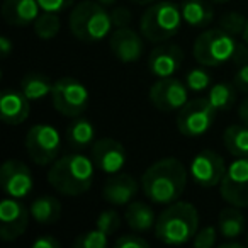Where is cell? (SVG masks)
Segmentation results:
<instances>
[{"label":"cell","instance_id":"cell-46","mask_svg":"<svg viewBox=\"0 0 248 248\" xmlns=\"http://www.w3.org/2000/svg\"><path fill=\"white\" fill-rule=\"evenodd\" d=\"M243 41L248 45V21H247V28H245V31H243Z\"/></svg>","mask_w":248,"mask_h":248},{"label":"cell","instance_id":"cell-34","mask_svg":"<svg viewBox=\"0 0 248 248\" xmlns=\"http://www.w3.org/2000/svg\"><path fill=\"white\" fill-rule=\"evenodd\" d=\"M217 228L216 226H206L196 233L192 240V245L197 248H213L217 241Z\"/></svg>","mask_w":248,"mask_h":248},{"label":"cell","instance_id":"cell-14","mask_svg":"<svg viewBox=\"0 0 248 248\" xmlns=\"http://www.w3.org/2000/svg\"><path fill=\"white\" fill-rule=\"evenodd\" d=\"M0 186L7 196L24 199L34 187L31 169L21 160H7L0 169Z\"/></svg>","mask_w":248,"mask_h":248},{"label":"cell","instance_id":"cell-27","mask_svg":"<svg viewBox=\"0 0 248 248\" xmlns=\"http://www.w3.org/2000/svg\"><path fill=\"white\" fill-rule=\"evenodd\" d=\"M93 138H95V128H93V124L89 119H85V117L78 116L66 128V140L77 150L87 148L89 145H92Z\"/></svg>","mask_w":248,"mask_h":248},{"label":"cell","instance_id":"cell-1","mask_svg":"<svg viewBox=\"0 0 248 248\" xmlns=\"http://www.w3.org/2000/svg\"><path fill=\"white\" fill-rule=\"evenodd\" d=\"M187 186V169L180 160L169 156L150 165L141 177L143 194L155 204H173Z\"/></svg>","mask_w":248,"mask_h":248},{"label":"cell","instance_id":"cell-39","mask_svg":"<svg viewBox=\"0 0 248 248\" xmlns=\"http://www.w3.org/2000/svg\"><path fill=\"white\" fill-rule=\"evenodd\" d=\"M32 247L34 248H60L62 243H60L53 234H43V236H39L38 240L32 243Z\"/></svg>","mask_w":248,"mask_h":248},{"label":"cell","instance_id":"cell-44","mask_svg":"<svg viewBox=\"0 0 248 248\" xmlns=\"http://www.w3.org/2000/svg\"><path fill=\"white\" fill-rule=\"evenodd\" d=\"M97 2H99V4H102L104 7H112L117 0H97Z\"/></svg>","mask_w":248,"mask_h":248},{"label":"cell","instance_id":"cell-2","mask_svg":"<svg viewBox=\"0 0 248 248\" xmlns=\"http://www.w3.org/2000/svg\"><path fill=\"white\" fill-rule=\"evenodd\" d=\"M95 163L92 156L82 153H68L51 163L48 172V182L56 192L63 196H82L92 187Z\"/></svg>","mask_w":248,"mask_h":248},{"label":"cell","instance_id":"cell-33","mask_svg":"<svg viewBox=\"0 0 248 248\" xmlns=\"http://www.w3.org/2000/svg\"><path fill=\"white\" fill-rule=\"evenodd\" d=\"M211 75L202 68H194L187 73L186 77V85L189 87V90L192 92H202V90L209 89L211 85Z\"/></svg>","mask_w":248,"mask_h":248},{"label":"cell","instance_id":"cell-22","mask_svg":"<svg viewBox=\"0 0 248 248\" xmlns=\"http://www.w3.org/2000/svg\"><path fill=\"white\" fill-rule=\"evenodd\" d=\"M124 219L128 223V226L131 228L136 233H146L152 228H155V213L153 209L145 202H129L126 207V213H124Z\"/></svg>","mask_w":248,"mask_h":248},{"label":"cell","instance_id":"cell-36","mask_svg":"<svg viewBox=\"0 0 248 248\" xmlns=\"http://www.w3.org/2000/svg\"><path fill=\"white\" fill-rule=\"evenodd\" d=\"M39 7L46 12H63L66 9H70L73 4H75V0H38Z\"/></svg>","mask_w":248,"mask_h":248},{"label":"cell","instance_id":"cell-21","mask_svg":"<svg viewBox=\"0 0 248 248\" xmlns=\"http://www.w3.org/2000/svg\"><path fill=\"white\" fill-rule=\"evenodd\" d=\"M217 230L219 234L226 240H236L247 230V219L245 214L240 211V207L231 206L221 209L219 216H217Z\"/></svg>","mask_w":248,"mask_h":248},{"label":"cell","instance_id":"cell-25","mask_svg":"<svg viewBox=\"0 0 248 248\" xmlns=\"http://www.w3.org/2000/svg\"><path fill=\"white\" fill-rule=\"evenodd\" d=\"M53 85L55 83L41 72H31L26 73L21 80V90L29 100H41L51 95Z\"/></svg>","mask_w":248,"mask_h":248},{"label":"cell","instance_id":"cell-18","mask_svg":"<svg viewBox=\"0 0 248 248\" xmlns=\"http://www.w3.org/2000/svg\"><path fill=\"white\" fill-rule=\"evenodd\" d=\"M184 62V51L177 45H160L153 48L148 58V68L158 78L172 77Z\"/></svg>","mask_w":248,"mask_h":248},{"label":"cell","instance_id":"cell-47","mask_svg":"<svg viewBox=\"0 0 248 248\" xmlns=\"http://www.w3.org/2000/svg\"><path fill=\"white\" fill-rule=\"evenodd\" d=\"M209 2H213V4H226L230 0H209Z\"/></svg>","mask_w":248,"mask_h":248},{"label":"cell","instance_id":"cell-13","mask_svg":"<svg viewBox=\"0 0 248 248\" xmlns=\"http://www.w3.org/2000/svg\"><path fill=\"white\" fill-rule=\"evenodd\" d=\"M31 209L19 199L7 196L0 202V238L4 241H16L29 226Z\"/></svg>","mask_w":248,"mask_h":248},{"label":"cell","instance_id":"cell-15","mask_svg":"<svg viewBox=\"0 0 248 248\" xmlns=\"http://www.w3.org/2000/svg\"><path fill=\"white\" fill-rule=\"evenodd\" d=\"M92 160L99 170L114 175L126 163V148L112 138L97 140L92 145Z\"/></svg>","mask_w":248,"mask_h":248},{"label":"cell","instance_id":"cell-12","mask_svg":"<svg viewBox=\"0 0 248 248\" xmlns=\"http://www.w3.org/2000/svg\"><path fill=\"white\" fill-rule=\"evenodd\" d=\"M224 158L214 150H202L190 162V179L204 189L219 186L226 173Z\"/></svg>","mask_w":248,"mask_h":248},{"label":"cell","instance_id":"cell-7","mask_svg":"<svg viewBox=\"0 0 248 248\" xmlns=\"http://www.w3.org/2000/svg\"><path fill=\"white\" fill-rule=\"evenodd\" d=\"M89 90L82 82L72 78V77H63L56 80L53 85L51 102L53 107L58 110L62 116L66 117H78L85 112L89 106Z\"/></svg>","mask_w":248,"mask_h":248},{"label":"cell","instance_id":"cell-26","mask_svg":"<svg viewBox=\"0 0 248 248\" xmlns=\"http://www.w3.org/2000/svg\"><path fill=\"white\" fill-rule=\"evenodd\" d=\"M223 143L234 158L248 156V126L247 124H231L224 129Z\"/></svg>","mask_w":248,"mask_h":248},{"label":"cell","instance_id":"cell-8","mask_svg":"<svg viewBox=\"0 0 248 248\" xmlns=\"http://www.w3.org/2000/svg\"><path fill=\"white\" fill-rule=\"evenodd\" d=\"M26 152L38 165H51L58 160L62 138L49 124H36L26 135Z\"/></svg>","mask_w":248,"mask_h":248},{"label":"cell","instance_id":"cell-45","mask_svg":"<svg viewBox=\"0 0 248 248\" xmlns=\"http://www.w3.org/2000/svg\"><path fill=\"white\" fill-rule=\"evenodd\" d=\"M131 2H135V4H138V5H148V4L156 2V0H131Z\"/></svg>","mask_w":248,"mask_h":248},{"label":"cell","instance_id":"cell-11","mask_svg":"<svg viewBox=\"0 0 248 248\" xmlns=\"http://www.w3.org/2000/svg\"><path fill=\"white\" fill-rule=\"evenodd\" d=\"M148 97L160 112H175L189 102V87L173 77H165L153 83Z\"/></svg>","mask_w":248,"mask_h":248},{"label":"cell","instance_id":"cell-32","mask_svg":"<svg viewBox=\"0 0 248 248\" xmlns=\"http://www.w3.org/2000/svg\"><path fill=\"white\" fill-rule=\"evenodd\" d=\"M95 228L102 230L106 234H114L121 228V216L117 214V211L114 209H104L102 213L97 216Z\"/></svg>","mask_w":248,"mask_h":248},{"label":"cell","instance_id":"cell-28","mask_svg":"<svg viewBox=\"0 0 248 248\" xmlns=\"http://www.w3.org/2000/svg\"><path fill=\"white\" fill-rule=\"evenodd\" d=\"M207 100L213 104L214 109L219 112V110H228L233 107L234 100H236V87L234 83H226L221 82L216 83L209 89V93H207Z\"/></svg>","mask_w":248,"mask_h":248},{"label":"cell","instance_id":"cell-29","mask_svg":"<svg viewBox=\"0 0 248 248\" xmlns=\"http://www.w3.org/2000/svg\"><path fill=\"white\" fill-rule=\"evenodd\" d=\"M60 28H62V22L56 12H43L38 16V19L34 21V32L39 39H53L58 36Z\"/></svg>","mask_w":248,"mask_h":248},{"label":"cell","instance_id":"cell-40","mask_svg":"<svg viewBox=\"0 0 248 248\" xmlns=\"http://www.w3.org/2000/svg\"><path fill=\"white\" fill-rule=\"evenodd\" d=\"M233 62L238 63V65L248 63V45H238L236 46V51H234Z\"/></svg>","mask_w":248,"mask_h":248},{"label":"cell","instance_id":"cell-35","mask_svg":"<svg viewBox=\"0 0 248 248\" xmlns=\"http://www.w3.org/2000/svg\"><path fill=\"white\" fill-rule=\"evenodd\" d=\"M114 245L117 248H150V241H146L145 238H141L140 234L135 233L121 234Z\"/></svg>","mask_w":248,"mask_h":248},{"label":"cell","instance_id":"cell-30","mask_svg":"<svg viewBox=\"0 0 248 248\" xmlns=\"http://www.w3.org/2000/svg\"><path fill=\"white\" fill-rule=\"evenodd\" d=\"M109 243V234H106L102 230L95 228V230H90L87 233L77 236V240L73 241V247L75 248H104Z\"/></svg>","mask_w":248,"mask_h":248},{"label":"cell","instance_id":"cell-4","mask_svg":"<svg viewBox=\"0 0 248 248\" xmlns=\"http://www.w3.org/2000/svg\"><path fill=\"white\" fill-rule=\"evenodd\" d=\"M70 31L83 43H99L109 36L112 19L102 4L83 0L70 12Z\"/></svg>","mask_w":248,"mask_h":248},{"label":"cell","instance_id":"cell-6","mask_svg":"<svg viewBox=\"0 0 248 248\" xmlns=\"http://www.w3.org/2000/svg\"><path fill=\"white\" fill-rule=\"evenodd\" d=\"M236 46L234 36L224 29H207L194 43V58L204 66H219L233 60Z\"/></svg>","mask_w":248,"mask_h":248},{"label":"cell","instance_id":"cell-42","mask_svg":"<svg viewBox=\"0 0 248 248\" xmlns=\"http://www.w3.org/2000/svg\"><path fill=\"white\" fill-rule=\"evenodd\" d=\"M238 116L248 126V99H245L243 102L240 104V109H238Z\"/></svg>","mask_w":248,"mask_h":248},{"label":"cell","instance_id":"cell-41","mask_svg":"<svg viewBox=\"0 0 248 248\" xmlns=\"http://www.w3.org/2000/svg\"><path fill=\"white\" fill-rule=\"evenodd\" d=\"M12 49H14L12 41L7 38V36H2V38H0V51H2V58H9Z\"/></svg>","mask_w":248,"mask_h":248},{"label":"cell","instance_id":"cell-24","mask_svg":"<svg viewBox=\"0 0 248 248\" xmlns=\"http://www.w3.org/2000/svg\"><path fill=\"white\" fill-rule=\"evenodd\" d=\"M29 209H31L32 219L39 224H55L62 216V204L55 196H49V194L32 201Z\"/></svg>","mask_w":248,"mask_h":248},{"label":"cell","instance_id":"cell-20","mask_svg":"<svg viewBox=\"0 0 248 248\" xmlns=\"http://www.w3.org/2000/svg\"><path fill=\"white\" fill-rule=\"evenodd\" d=\"M38 0H4L2 4V17L9 26H24L34 24L39 16Z\"/></svg>","mask_w":248,"mask_h":248},{"label":"cell","instance_id":"cell-9","mask_svg":"<svg viewBox=\"0 0 248 248\" xmlns=\"http://www.w3.org/2000/svg\"><path fill=\"white\" fill-rule=\"evenodd\" d=\"M216 112L207 97L189 100L177 114V129L187 138H199L211 129Z\"/></svg>","mask_w":248,"mask_h":248},{"label":"cell","instance_id":"cell-48","mask_svg":"<svg viewBox=\"0 0 248 248\" xmlns=\"http://www.w3.org/2000/svg\"><path fill=\"white\" fill-rule=\"evenodd\" d=\"M247 243H248V236H247Z\"/></svg>","mask_w":248,"mask_h":248},{"label":"cell","instance_id":"cell-3","mask_svg":"<svg viewBox=\"0 0 248 248\" xmlns=\"http://www.w3.org/2000/svg\"><path fill=\"white\" fill-rule=\"evenodd\" d=\"M197 228H199V213L196 206L177 201L156 217L155 236L162 243L179 247L194 240Z\"/></svg>","mask_w":248,"mask_h":248},{"label":"cell","instance_id":"cell-16","mask_svg":"<svg viewBox=\"0 0 248 248\" xmlns=\"http://www.w3.org/2000/svg\"><path fill=\"white\" fill-rule=\"evenodd\" d=\"M109 48L121 63H135L143 55V39L136 31L124 26L117 28L109 38Z\"/></svg>","mask_w":248,"mask_h":248},{"label":"cell","instance_id":"cell-38","mask_svg":"<svg viewBox=\"0 0 248 248\" xmlns=\"http://www.w3.org/2000/svg\"><path fill=\"white\" fill-rule=\"evenodd\" d=\"M233 83H234V87H236L238 90L248 93V63H243V65H240L236 75H234Z\"/></svg>","mask_w":248,"mask_h":248},{"label":"cell","instance_id":"cell-19","mask_svg":"<svg viewBox=\"0 0 248 248\" xmlns=\"http://www.w3.org/2000/svg\"><path fill=\"white\" fill-rule=\"evenodd\" d=\"M29 102L22 90L7 89L0 93V117L7 124H21L29 117Z\"/></svg>","mask_w":248,"mask_h":248},{"label":"cell","instance_id":"cell-43","mask_svg":"<svg viewBox=\"0 0 248 248\" xmlns=\"http://www.w3.org/2000/svg\"><path fill=\"white\" fill-rule=\"evenodd\" d=\"M221 248H243V245L241 243H238V241H226V243H223L221 245Z\"/></svg>","mask_w":248,"mask_h":248},{"label":"cell","instance_id":"cell-23","mask_svg":"<svg viewBox=\"0 0 248 248\" xmlns=\"http://www.w3.org/2000/svg\"><path fill=\"white\" fill-rule=\"evenodd\" d=\"M182 17L192 28H206L213 22L214 11L209 0H186L180 5Z\"/></svg>","mask_w":248,"mask_h":248},{"label":"cell","instance_id":"cell-37","mask_svg":"<svg viewBox=\"0 0 248 248\" xmlns=\"http://www.w3.org/2000/svg\"><path fill=\"white\" fill-rule=\"evenodd\" d=\"M110 19H112V24L116 28H124L131 22V12L126 7H116L110 12Z\"/></svg>","mask_w":248,"mask_h":248},{"label":"cell","instance_id":"cell-17","mask_svg":"<svg viewBox=\"0 0 248 248\" xmlns=\"http://www.w3.org/2000/svg\"><path fill=\"white\" fill-rule=\"evenodd\" d=\"M140 190V184L129 173H114L106 180L102 189V197L112 206H126L133 202Z\"/></svg>","mask_w":248,"mask_h":248},{"label":"cell","instance_id":"cell-10","mask_svg":"<svg viewBox=\"0 0 248 248\" xmlns=\"http://www.w3.org/2000/svg\"><path fill=\"white\" fill-rule=\"evenodd\" d=\"M219 192L230 206L248 207V156L236 158L228 165Z\"/></svg>","mask_w":248,"mask_h":248},{"label":"cell","instance_id":"cell-5","mask_svg":"<svg viewBox=\"0 0 248 248\" xmlns=\"http://www.w3.org/2000/svg\"><path fill=\"white\" fill-rule=\"evenodd\" d=\"M182 11L173 2H153L140 21V31L152 43H163L173 38L182 26Z\"/></svg>","mask_w":248,"mask_h":248},{"label":"cell","instance_id":"cell-31","mask_svg":"<svg viewBox=\"0 0 248 248\" xmlns=\"http://www.w3.org/2000/svg\"><path fill=\"white\" fill-rule=\"evenodd\" d=\"M247 21L248 17H245L240 12H228V14H224L221 17L219 28L236 38V36H243V31L247 28Z\"/></svg>","mask_w":248,"mask_h":248}]
</instances>
